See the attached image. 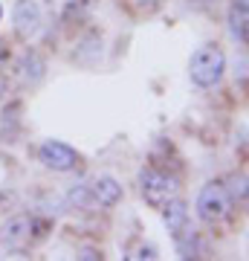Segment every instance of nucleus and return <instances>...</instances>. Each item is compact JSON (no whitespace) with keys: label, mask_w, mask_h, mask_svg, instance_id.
I'll return each instance as SVG.
<instances>
[{"label":"nucleus","mask_w":249,"mask_h":261,"mask_svg":"<svg viewBox=\"0 0 249 261\" xmlns=\"http://www.w3.org/2000/svg\"><path fill=\"white\" fill-rule=\"evenodd\" d=\"M0 93H3V82H0Z\"/></svg>","instance_id":"obj_17"},{"label":"nucleus","mask_w":249,"mask_h":261,"mask_svg":"<svg viewBox=\"0 0 249 261\" xmlns=\"http://www.w3.org/2000/svg\"><path fill=\"white\" fill-rule=\"evenodd\" d=\"M223 70H226V56L214 44L200 47L188 61V75L197 87H214L223 79Z\"/></svg>","instance_id":"obj_1"},{"label":"nucleus","mask_w":249,"mask_h":261,"mask_svg":"<svg viewBox=\"0 0 249 261\" xmlns=\"http://www.w3.org/2000/svg\"><path fill=\"white\" fill-rule=\"evenodd\" d=\"M191 3H200V6H206V3H212V0H191Z\"/></svg>","instance_id":"obj_16"},{"label":"nucleus","mask_w":249,"mask_h":261,"mask_svg":"<svg viewBox=\"0 0 249 261\" xmlns=\"http://www.w3.org/2000/svg\"><path fill=\"white\" fill-rule=\"evenodd\" d=\"M9 61V47H6V41H0V67Z\"/></svg>","instance_id":"obj_15"},{"label":"nucleus","mask_w":249,"mask_h":261,"mask_svg":"<svg viewBox=\"0 0 249 261\" xmlns=\"http://www.w3.org/2000/svg\"><path fill=\"white\" fill-rule=\"evenodd\" d=\"M67 200H70V206H75V209H90V206L96 203L90 186H73L70 195H67Z\"/></svg>","instance_id":"obj_11"},{"label":"nucleus","mask_w":249,"mask_h":261,"mask_svg":"<svg viewBox=\"0 0 249 261\" xmlns=\"http://www.w3.org/2000/svg\"><path fill=\"white\" fill-rule=\"evenodd\" d=\"M32 226H35V221L29 215H15V218H9L6 224L0 226V247H6V250L23 247L32 238Z\"/></svg>","instance_id":"obj_6"},{"label":"nucleus","mask_w":249,"mask_h":261,"mask_svg":"<svg viewBox=\"0 0 249 261\" xmlns=\"http://www.w3.org/2000/svg\"><path fill=\"white\" fill-rule=\"evenodd\" d=\"M44 73H46L44 58L38 56L35 49H26V53L20 56V61H18V75H20V82H23V84H38L41 79H44Z\"/></svg>","instance_id":"obj_7"},{"label":"nucleus","mask_w":249,"mask_h":261,"mask_svg":"<svg viewBox=\"0 0 249 261\" xmlns=\"http://www.w3.org/2000/svg\"><path fill=\"white\" fill-rule=\"evenodd\" d=\"M139 189L151 206H162L177 195V180L157 171V168H142L139 171Z\"/></svg>","instance_id":"obj_3"},{"label":"nucleus","mask_w":249,"mask_h":261,"mask_svg":"<svg viewBox=\"0 0 249 261\" xmlns=\"http://www.w3.org/2000/svg\"><path fill=\"white\" fill-rule=\"evenodd\" d=\"M38 157L44 163L46 168H52V171H73L78 166V154H75L67 142H58V140H46L38 151Z\"/></svg>","instance_id":"obj_5"},{"label":"nucleus","mask_w":249,"mask_h":261,"mask_svg":"<svg viewBox=\"0 0 249 261\" xmlns=\"http://www.w3.org/2000/svg\"><path fill=\"white\" fill-rule=\"evenodd\" d=\"M90 12V0H67L64 6V18L67 20H84Z\"/></svg>","instance_id":"obj_12"},{"label":"nucleus","mask_w":249,"mask_h":261,"mask_svg":"<svg viewBox=\"0 0 249 261\" xmlns=\"http://www.w3.org/2000/svg\"><path fill=\"white\" fill-rule=\"evenodd\" d=\"M246 27H249L246 0H235L229 6V32L238 44H246Z\"/></svg>","instance_id":"obj_10"},{"label":"nucleus","mask_w":249,"mask_h":261,"mask_svg":"<svg viewBox=\"0 0 249 261\" xmlns=\"http://www.w3.org/2000/svg\"><path fill=\"white\" fill-rule=\"evenodd\" d=\"M229 183H232V189H226L229 197H232V200H243V197H246V177L240 174V177H232Z\"/></svg>","instance_id":"obj_13"},{"label":"nucleus","mask_w":249,"mask_h":261,"mask_svg":"<svg viewBox=\"0 0 249 261\" xmlns=\"http://www.w3.org/2000/svg\"><path fill=\"white\" fill-rule=\"evenodd\" d=\"M12 23H15V32L23 41L35 38L38 29H41V6H38V0H15V6H12Z\"/></svg>","instance_id":"obj_4"},{"label":"nucleus","mask_w":249,"mask_h":261,"mask_svg":"<svg viewBox=\"0 0 249 261\" xmlns=\"http://www.w3.org/2000/svg\"><path fill=\"white\" fill-rule=\"evenodd\" d=\"M162 218H165V226L171 235H180L183 229H188V206L183 200H177V197L162 203Z\"/></svg>","instance_id":"obj_8"},{"label":"nucleus","mask_w":249,"mask_h":261,"mask_svg":"<svg viewBox=\"0 0 249 261\" xmlns=\"http://www.w3.org/2000/svg\"><path fill=\"white\" fill-rule=\"evenodd\" d=\"M229 212H232V197L226 192V186L223 183L203 186V192L197 195V215L206 224H217L223 218H229Z\"/></svg>","instance_id":"obj_2"},{"label":"nucleus","mask_w":249,"mask_h":261,"mask_svg":"<svg viewBox=\"0 0 249 261\" xmlns=\"http://www.w3.org/2000/svg\"><path fill=\"white\" fill-rule=\"evenodd\" d=\"M130 258H157V250L154 247H139L136 255H130Z\"/></svg>","instance_id":"obj_14"},{"label":"nucleus","mask_w":249,"mask_h":261,"mask_svg":"<svg viewBox=\"0 0 249 261\" xmlns=\"http://www.w3.org/2000/svg\"><path fill=\"white\" fill-rule=\"evenodd\" d=\"M90 192H93V197H96V203H102V206H116L122 200V186L110 177V174H102V177L90 186Z\"/></svg>","instance_id":"obj_9"}]
</instances>
